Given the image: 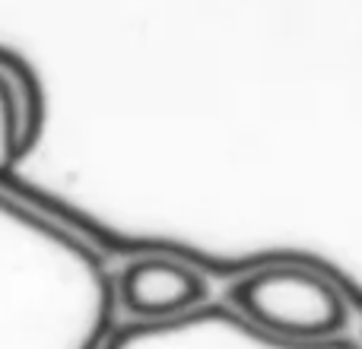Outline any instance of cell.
I'll return each mask as SVG.
<instances>
[{
    "instance_id": "5b68a950",
    "label": "cell",
    "mask_w": 362,
    "mask_h": 349,
    "mask_svg": "<svg viewBox=\"0 0 362 349\" xmlns=\"http://www.w3.org/2000/svg\"><path fill=\"white\" fill-rule=\"evenodd\" d=\"M0 83L6 86V93L13 99L19 137H23L25 153H29L38 143L45 127V93L29 61L23 54H16L13 48H6V45H0Z\"/></svg>"
},
{
    "instance_id": "277c9868",
    "label": "cell",
    "mask_w": 362,
    "mask_h": 349,
    "mask_svg": "<svg viewBox=\"0 0 362 349\" xmlns=\"http://www.w3.org/2000/svg\"><path fill=\"white\" fill-rule=\"evenodd\" d=\"M115 302L131 321H172L210 302L206 273L172 251H146L115 276Z\"/></svg>"
},
{
    "instance_id": "7a4b0ae2",
    "label": "cell",
    "mask_w": 362,
    "mask_h": 349,
    "mask_svg": "<svg viewBox=\"0 0 362 349\" xmlns=\"http://www.w3.org/2000/svg\"><path fill=\"white\" fill-rule=\"evenodd\" d=\"M226 305L257 331L289 343H325L350 327L353 305L318 270L299 264H264L235 276Z\"/></svg>"
},
{
    "instance_id": "52a82bcc",
    "label": "cell",
    "mask_w": 362,
    "mask_h": 349,
    "mask_svg": "<svg viewBox=\"0 0 362 349\" xmlns=\"http://www.w3.org/2000/svg\"><path fill=\"white\" fill-rule=\"evenodd\" d=\"M359 346H362V343H359Z\"/></svg>"
},
{
    "instance_id": "8992f818",
    "label": "cell",
    "mask_w": 362,
    "mask_h": 349,
    "mask_svg": "<svg viewBox=\"0 0 362 349\" xmlns=\"http://www.w3.org/2000/svg\"><path fill=\"white\" fill-rule=\"evenodd\" d=\"M23 156H25V146H23V137H19L16 108H13L6 86L0 83V184H6V178L13 174V169H16V162Z\"/></svg>"
},
{
    "instance_id": "6da1fadb",
    "label": "cell",
    "mask_w": 362,
    "mask_h": 349,
    "mask_svg": "<svg viewBox=\"0 0 362 349\" xmlns=\"http://www.w3.org/2000/svg\"><path fill=\"white\" fill-rule=\"evenodd\" d=\"M115 276L42 203L0 187V349H102Z\"/></svg>"
},
{
    "instance_id": "3957f363",
    "label": "cell",
    "mask_w": 362,
    "mask_h": 349,
    "mask_svg": "<svg viewBox=\"0 0 362 349\" xmlns=\"http://www.w3.org/2000/svg\"><path fill=\"white\" fill-rule=\"evenodd\" d=\"M102 349H362L346 337L325 343H289L257 331L226 302H206L172 321H127L115 327Z\"/></svg>"
}]
</instances>
